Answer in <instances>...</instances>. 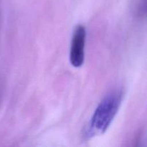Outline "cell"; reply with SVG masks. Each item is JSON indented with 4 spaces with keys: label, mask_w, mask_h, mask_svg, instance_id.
<instances>
[{
    "label": "cell",
    "mask_w": 147,
    "mask_h": 147,
    "mask_svg": "<svg viewBox=\"0 0 147 147\" xmlns=\"http://www.w3.org/2000/svg\"><path fill=\"white\" fill-rule=\"evenodd\" d=\"M123 98V92L114 90L106 95L95 110L83 132V136L90 139L107 131L115 118Z\"/></svg>",
    "instance_id": "cell-1"
},
{
    "label": "cell",
    "mask_w": 147,
    "mask_h": 147,
    "mask_svg": "<svg viewBox=\"0 0 147 147\" xmlns=\"http://www.w3.org/2000/svg\"><path fill=\"white\" fill-rule=\"evenodd\" d=\"M86 40V27L78 24L75 29L70 45V62L73 67H80L84 63Z\"/></svg>",
    "instance_id": "cell-2"
}]
</instances>
